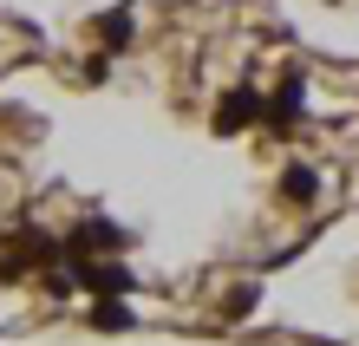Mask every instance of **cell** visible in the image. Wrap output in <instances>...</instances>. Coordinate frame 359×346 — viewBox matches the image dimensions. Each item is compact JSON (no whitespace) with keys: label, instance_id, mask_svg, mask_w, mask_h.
<instances>
[{"label":"cell","instance_id":"6da1fadb","mask_svg":"<svg viewBox=\"0 0 359 346\" xmlns=\"http://www.w3.org/2000/svg\"><path fill=\"white\" fill-rule=\"evenodd\" d=\"M255 118H262V98L255 92H229L216 105V131H242V124H255Z\"/></svg>","mask_w":359,"mask_h":346},{"label":"cell","instance_id":"7a4b0ae2","mask_svg":"<svg viewBox=\"0 0 359 346\" xmlns=\"http://www.w3.org/2000/svg\"><path fill=\"white\" fill-rule=\"evenodd\" d=\"M281 197L287 203H313V197H320V177H313L307 164H287L281 170Z\"/></svg>","mask_w":359,"mask_h":346},{"label":"cell","instance_id":"3957f363","mask_svg":"<svg viewBox=\"0 0 359 346\" xmlns=\"http://www.w3.org/2000/svg\"><path fill=\"white\" fill-rule=\"evenodd\" d=\"M92 320H98V327H131V314H124V300H98V307H92Z\"/></svg>","mask_w":359,"mask_h":346}]
</instances>
